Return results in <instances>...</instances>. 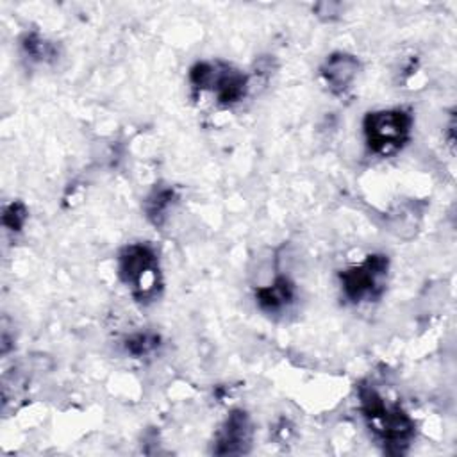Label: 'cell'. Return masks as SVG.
I'll use <instances>...</instances> for the list:
<instances>
[{
    "instance_id": "2",
    "label": "cell",
    "mask_w": 457,
    "mask_h": 457,
    "mask_svg": "<svg viewBox=\"0 0 457 457\" xmlns=\"http://www.w3.org/2000/svg\"><path fill=\"white\" fill-rule=\"evenodd\" d=\"M118 275L139 303L154 302L161 295L159 257L146 243H132L121 248L118 253Z\"/></svg>"
},
{
    "instance_id": "4",
    "label": "cell",
    "mask_w": 457,
    "mask_h": 457,
    "mask_svg": "<svg viewBox=\"0 0 457 457\" xmlns=\"http://www.w3.org/2000/svg\"><path fill=\"white\" fill-rule=\"evenodd\" d=\"M189 82L196 91L214 93L218 104L225 107L241 102L248 93V77L223 61L195 62L189 70Z\"/></svg>"
},
{
    "instance_id": "10",
    "label": "cell",
    "mask_w": 457,
    "mask_h": 457,
    "mask_svg": "<svg viewBox=\"0 0 457 457\" xmlns=\"http://www.w3.org/2000/svg\"><path fill=\"white\" fill-rule=\"evenodd\" d=\"M21 50L32 61H52L57 57V48L54 43L41 37L37 32H25L21 37Z\"/></svg>"
},
{
    "instance_id": "5",
    "label": "cell",
    "mask_w": 457,
    "mask_h": 457,
    "mask_svg": "<svg viewBox=\"0 0 457 457\" xmlns=\"http://www.w3.org/2000/svg\"><path fill=\"white\" fill-rule=\"evenodd\" d=\"M389 271V259L384 253H371L361 264L350 266L339 273L341 289L345 296L353 302L377 300L386 286Z\"/></svg>"
},
{
    "instance_id": "7",
    "label": "cell",
    "mask_w": 457,
    "mask_h": 457,
    "mask_svg": "<svg viewBox=\"0 0 457 457\" xmlns=\"http://www.w3.org/2000/svg\"><path fill=\"white\" fill-rule=\"evenodd\" d=\"M359 70L361 62L355 55L346 52H334L325 59V62L320 68V73L332 93L343 95L357 79Z\"/></svg>"
},
{
    "instance_id": "3",
    "label": "cell",
    "mask_w": 457,
    "mask_h": 457,
    "mask_svg": "<svg viewBox=\"0 0 457 457\" xmlns=\"http://www.w3.org/2000/svg\"><path fill=\"white\" fill-rule=\"evenodd\" d=\"M412 114L405 109L371 111L362 120V134L371 154L389 157L398 154L411 139Z\"/></svg>"
},
{
    "instance_id": "8",
    "label": "cell",
    "mask_w": 457,
    "mask_h": 457,
    "mask_svg": "<svg viewBox=\"0 0 457 457\" xmlns=\"http://www.w3.org/2000/svg\"><path fill=\"white\" fill-rule=\"evenodd\" d=\"M253 295H255V302L262 312L282 314L284 311H287L293 305L296 289H295V284L287 277L278 275L271 284L257 287Z\"/></svg>"
},
{
    "instance_id": "11",
    "label": "cell",
    "mask_w": 457,
    "mask_h": 457,
    "mask_svg": "<svg viewBox=\"0 0 457 457\" xmlns=\"http://www.w3.org/2000/svg\"><path fill=\"white\" fill-rule=\"evenodd\" d=\"M159 345H161V337L152 332H137V334H132L130 337H127V341H125L127 352L134 357L148 355V353L155 352L159 348Z\"/></svg>"
},
{
    "instance_id": "9",
    "label": "cell",
    "mask_w": 457,
    "mask_h": 457,
    "mask_svg": "<svg viewBox=\"0 0 457 457\" xmlns=\"http://www.w3.org/2000/svg\"><path fill=\"white\" fill-rule=\"evenodd\" d=\"M179 195L175 191V187L170 186H159L155 187L143 204L145 214L148 218L150 223H154L155 227H162L168 220V212L170 209L177 204Z\"/></svg>"
},
{
    "instance_id": "6",
    "label": "cell",
    "mask_w": 457,
    "mask_h": 457,
    "mask_svg": "<svg viewBox=\"0 0 457 457\" xmlns=\"http://www.w3.org/2000/svg\"><path fill=\"white\" fill-rule=\"evenodd\" d=\"M253 428L250 416L241 411L234 409L227 420L223 421L221 428L214 437L212 453L216 455H241L246 453L252 446Z\"/></svg>"
},
{
    "instance_id": "12",
    "label": "cell",
    "mask_w": 457,
    "mask_h": 457,
    "mask_svg": "<svg viewBox=\"0 0 457 457\" xmlns=\"http://www.w3.org/2000/svg\"><path fill=\"white\" fill-rule=\"evenodd\" d=\"M27 216H29V212H27L25 204L20 202V200H14V202H11V204H7L4 207V211H2V223H4V227L7 230L20 232L23 228L25 221H27Z\"/></svg>"
},
{
    "instance_id": "1",
    "label": "cell",
    "mask_w": 457,
    "mask_h": 457,
    "mask_svg": "<svg viewBox=\"0 0 457 457\" xmlns=\"http://www.w3.org/2000/svg\"><path fill=\"white\" fill-rule=\"evenodd\" d=\"M361 412L387 453H403L414 437V421L396 403H387L375 387H359Z\"/></svg>"
}]
</instances>
